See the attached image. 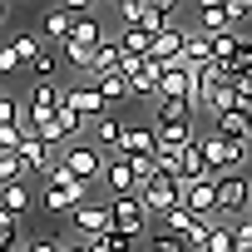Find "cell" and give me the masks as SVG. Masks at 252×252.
Wrapping results in <instances>:
<instances>
[{"label": "cell", "instance_id": "1", "mask_svg": "<svg viewBox=\"0 0 252 252\" xmlns=\"http://www.w3.org/2000/svg\"><path fill=\"white\" fill-rule=\"evenodd\" d=\"M40 203L50 208V213H74V208H84L89 203V183H79L64 163L45 178V193H40Z\"/></svg>", "mask_w": 252, "mask_h": 252}, {"label": "cell", "instance_id": "2", "mask_svg": "<svg viewBox=\"0 0 252 252\" xmlns=\"http://www.w3.org/2000/svg\"><path fill=\"white\" fill-rule=\"evenodd\" d=\"M198 149H203V158H208L213 173H242L247 158H252L247 144H227V139H213V134H198Z\"/></svg>", "mask_w": 252, "mask_h": 252}, {"label": "cell", "instance_id": "3", "mask_svg": "<svg viewBox=\"0 0 252 252\" xmlns=\"http://www.w3.org/2000/svg\"><path fill=\"white\" fill-rule=\"evenodd\" d=\"M60 163L79 178V183H94V178H104V168H109V158H104V149H94L89 139H79V144H64L60 149Z\"/></svg>", "mask_w": 252, "mask_h": 252}, {"label": "cell", "instance_id": "4", "mask_svg": "<svg viewBox=\"0 0 252 252\" xmlns=\"http://www.w3.org/2000/svg\"><path fill=\"white\" fill-rule=\"evenodd\" d=\"M158 99H178V104H198V79H193V69L183 64V60H173V64H158Z\"/></svg>", "mask_w": 252, "mask_h": 252}, {"label": "cell", "instance_id": "5", "mask_svg": "<svg viewBox=\"0 0 252 252\" xmlns=\"http://www.w3.org/2000/svg\"><path fill=\"white\" fill-rule=\"evenodd\" d=\"M69 218H74V242H84V247H94V242H104V237L114 232L109 203H84V208H74Z\"/></svg>", "mask_w": 252, "mask_h": 252}, {"label": "cell", "instance_id": "6", "mask_svg": "<svg viewBox=\"0 0 252 252\" xmlns=\"http://www.w3.org/2000/svg\"><path fill=\"white\" fill-rule=\"evenodd\" d=\"M139 203L149 208V218H163V213L183 208V183H178V178H168V173H158V178L139 193Z\"/></svg>", "mask_w": 252, "mask_h": 252}, {"label": "cell", "instance_id": "7", "mask_svg": "<svg viewBox=\"0 0 252 252\" xmlns=\"http://www.w3.org/2000/svg\"><path fill=\"white\" fill-rule=\"evenodd\" d=\"M109 218H114V232H124V237H144V227H149V208L139 203V198H109Z\"/></svg>", "mask_w": 252, "mask_h": 252}, {"label": "cell", "instance_id": "8", "mask_svg": "<svg viewBox=\"0 0 252 252\" xmlns=\"http://www.w3.org/2000/svg\"><path fill=\"white\" fill-rule=\"evenodd\" d=\"M20 163H25V178H50V173L60 168V144L25 139V144H20Z\"/></svg>", "mask_w": 252, "mask_h": 252}, {"label": "cell", "instance_id": "9", "mask_svg": "<svg viewBox=\"0 0 252 252\" xmlns=\"http://www.w3.org/2000/svg\"><path fill=\"white\" fill-rule=\"evenodd\" d=\"M252 203V178L247 173H218V218L242 213Z\"/></svg>", "mask_w": 252, "mask_h": 252}, {"label": "cell", "instance_id": "10", "mask_svg": "<svg viewBox=\"0 0 252 252\" xmlns=\"http://www.w3.org/2000/svg\"><path fill=\"white\" fill-rule=\"evenodd\" d=\"M64 109H74L79 119H89V124H99L104 114H109V104L99 99V89L94 84H64Z\"/></svg>", "mask_w": 252, "mask_h": 252}, {"label": "cell", "instance_id": "11", "mask_svg": "<svg viewBox=\"0 0 252 252\" xmlns=\"http://www.w3.org/2000/svg\"><path fill=\"white\" fill-rule=\"evenodd\" d=\"M124 79H129V99H158V64L154 60H124Z\"/></svg>", "mask_w": 252, "mask_h": 252}, {"label": "cell", "instance_id": "12", "mask_svg": "<svg viewBox=\"0 0 252 252\" xmlns=\"http://www.w3.org/2000/svg\"><path fill=\"white\" fill-rule=\"evenodd\" d=\"M213 139H227V144H247L252 139V114L247 109H227L213 119ZM252 149V144H247Z\"/></svg>", "mask_w": 252, "mask_h": 252}, {"label": "cell", "instance_id": "13", "mask_svg": "<svg viewBox=\"0 0 252 252\" xmlns=\"http://www.w3.org/2000/svg\"><path fill=\"white\" fill-rule=\"evenodd\" d=\"M183 208H188L193 218H218V178L188 183V188H183Z\"/></svg>", "mask_w": 252, "mask_h": 252}, {"label": "cell", "instance_id": "14", "mask_svg": "<svg viewBox=\"0 0 252 252\" xmlns=\"http://www.w3.org/2000/svg\"><path fill=\"white\" fill-rule=\"evenodd\" d=\"M154 149H158L154 124H129V134H124V144H119L114 158H139V154H154Z\"/></svg>", "mask_w": 252, "mask_h": 252}, {"label": "cell", "instance_id": "15", "mask_svg": "<svg viewBox=\"0 0 252 252\" xmlns=\"http://www.w3.org/2000/svg\"><path fill=\"white\" fill-rule=\"evenodd\" d=\"M124 134H129V124H124V119H114V114H104L99 124H89V144H94V149H114V154H119Z\"/></svg>", "mask_w": 252, "mask_h": 252}, {"label": "cell", "instance_id": "16", "mask_svg": "<svg viewBox=\"0 0 252 252\" xmlns=\"http://www.w3.org/2000/svg\"><path fill=\"white\" fill-rule=\"evenodd\" d=\"M183 35H188L183 25H168V30H158V35H154V50H149V60H154V64H173V60L183 55Z\"/></svg>", "mask_w": 252, "mask_h": 252}, {"label": "cell", "instance_id": "17", "mask_svg": "<svg viewBox=\"0 0 252 252\" xmlns=\"http://www.w3.org/2000/svg\"><path fill=\"white\" fill-rule=\"evenodd\" d=\"M25 109H40V114H60L64 109V84L55 79V84H35L30 94H25Z\"/></svg>", "mask_w": 252, "mask_h": 252}, {"label": "cell", "instance_id": "18", "mask_svg": "<svg viewBox=\"0 0 252 252\" xmlns=\"http://www.w3.org/2000/svg\"><path fill=\"white\" fill-rule=\"evenodd\" d=\"M104 183H109L114 198H139V183H134V173H129V163H124V158H109Z\"/></svg>", "mask_w": 252, "mask_h": 252}, {"label": "cell", "instance_id": "19", "mask_svg": "<svg viewBox=\"0 0 252 252\" xmlns=\"http://www.w3.org/2000/svg\"><path fill=\"white\" fill-rule=\"evenodd\" d=\"M183 119H193V109L188 104H178V99H154V134H163V129H173V124H183Z\"/></svg>", "mask_w": 252, "mask_h": 252}, {"label": "cell", "instance_id": "20", "mask_svg": "<svg viewBox=\"0 0 252 252\" xmlns=\"http://www.w3.org/2000/svg\"><path fill=\"white\" fill-rule=\"evenodd\" d=\"M193 20H198L193 30H203L208 40H213V35H222V30H232V25H227V10L218 5V0H203V5L193 10Z\"/></svg>", "mask_w": 252, "mask_h": 252}, {"label": "cell", "instance_id": "21", "mask_svg": "<svg viewBox=\"0 0 252 252\" xmlns=\"http://www.w3.org/2000/svg\"><path fill=\"white\" fill-rule=\"evenodd\" d=\"M188 69H203V64H213V45H208V35L203 30H188L183 35V55H178Z\"/></svg>", "mask_w": 252, "mask_h": 252}, {"label": "cell", "instance_id": "22", "mask_svg": "<svg viewBox=\"0 0 252 252\" xmlns=\"http://www.w3.org/2000/svg\"><path fill=\"white\" fill-rule=\"evenodd\" d=\"M40 30L55 40V45H69V30H74V15L64 10V5H55V10H45L40 15Z\"/></svg>", "mask_w": 252, "mask_h": 252}, {"label": "cell", "instance_id": "23", "mask_svg": "<svg viewBox=\"0 0 252 252\" xmlns=\"http://www.w3.org/2000/svg\"><path fill=\"white\" fill-rule=\"evenodd\" d=\"M104 74H124V50H119V40H104L99 50H94V79H104ZM89 79V84H94Z\"/></svg>", "mask_w": 252, "mask_h": 252}, {"label": "cell", "instance_id": "24", "mask_svg": "<svg viewBox=\"0 0 252 252\" xmlns=\"http://www.w3.org/2000/svg\"><path fill=\"white\" fill-rule=\"evenodd\" d=\"M119 50H124V60H149L154 35H144L139 25H124V30H119Z\"/></svg>", "mask_w": 252, "mask_h": 252}, {"label": "cell", "instance_id": "25", "mask_svg": "<svg viewBox=\"0 0 252 252\" xmlns=\"http://www.w3.org/2000/svg\"><path fill=\"white\" fill-rule=\"evenodd\" d=\"M30 203H35L30 183H5V188H0V208H5L10 218H25V213H30Z\"/></svg>", "mask_w": 252, "mask_h": 252}, {"label": "cell", "instance_id": "26", "mask_svg": "<svg viewBox=\"0 0 252 252\" xmlns=\"http://www.w3.org/2000/svg\"><path fill=\"white\" fill-rule=\"evenodd\" d=\"M69 45H84V50H99V45H104V30H99V15H84V20H74V30H69Z\"/></svg>", "mask_w": 252, "mask_h": 252}, {"label": "cell", "instance_id": "27", "mask_svg": "<svg viewBox=\"0 0 252 252\" xmlns=\"http://www.w3.org/2000/svg\"><path fill=\"white\" fill-rule=\"evenodd\" d=\"M208 45H213V64H232V60H237V45H242V30H222V35H213Z\"/></svg>", "mask_w": 252, "mask_h": 252}, {"label": "cell", "instance_id": "28", "mask_svg": "<svg viewBox=\"0 0 252 252\" xmlns=\"http://www.w3.org/2000/svg\"><path fill=\"white\" fill-rule=\"evenodd\" d=\"M94 89H99V99H104L109 109L129 99V79H124V74H104V79H94Z\"/></svg>", "mask_w": 252, "mask_h": 252}, {"label": "cell", "instance_id": "29", "mask_svg": "<svg viewBox=\"0 0 252 252\" xmlns=\"http://www.w3.org/2000/svg\"><path fill=\"white\" fill-rule=\"evenodd\" d=\"M158 222H163V232H173V237H178V242H183V237H188V232H193V227H198V222H203V218H193V213H188V208H173V213H163V218H158Z\"/></svg>", "mask_w": 252, "mask_h": 252}, {"label": "cell", "instance_id": "30", "mask_svg": "<svg viewBox=\"0 0 252 252\" xmlns=\"http://www.w3.org/2000/svg\"><path fill=\"white\" fill-rule=\"evenodd\" d=\"M30 139V129H25V119L20 124H5V129H0V154H20V144Z\"/></svg>", "mask_w": 252, "mask_h": 252}, {"label": "cell", "instance_id": "31", "mask_svg": "<svg viewBox=\"0 0 252 252\" xmlns=\"http://www.w3.org/2000/svg\"><path fill=\"white\" fill-rule=\"evenodd\" d=\"M5 45L15 50V60H20L25 69H30V64H35V55H40V40H35V35H15V40H5Z\"/></svg>", "mask_w": 252, "mask_h": 252}, {"label": "cell", "instance_id": "32", "mask_svg": "<svg viewBox=\"0 0 252 252\" xmlns=\"http://www.w3.org/2000/svg\"><path fill=\"white\" fill-rule=\"evenodd\" d=\"M55 69H60V64H55V50H40V55H35V64H30L35 84H55Z\"/></svg>", "mask_w": 252, "mask_h": 252}, {"label": "cell", "instance_id": "33", "mask_svg": "<svg viewBox=\"0 0 252 252\" xmlns=\"http://www.w3.org/2000/svg\"><path fill=\"white\" fill-rule=\"evenodd\" d=\"M203 252H232V222H213L208 227V247Z\"/></svg>", "mask_w": 252, "mask_h": 252}, {"label": "cell", "instance_id": "34", "mask_svg": "<svg viewBox=\"0 0 252 252\" xmlns=\"http://www.w3.org/2000/svg\"><path fill=\"white\" fill-rule=\"evenodd\" d=\"M5 183H25V163H20V154H0V188Z\"/></svg>", "mask_w": 252, "mask_h": 252}, {"label": "cell", "instance_id": "35", "mask_svg": "<svg viewBox=\"0 0 252 252\" xmlns=\"http://www.w3.org/2000/svg\"><path fill=\"white\" fill-rule=\"evenodd\" d=\"M20 119H25V99L0 94V129H5V124H20Z\"/></svg>", "mask_w": 252, "mask_h": 252}, {"label": "cell", "instance_id": "36", "mask_svg": "<svg viewBox=\"0 0 252 252\" xmlns=\"http://www.w3.org/2000/svg\"><path fill=\"white\" fill-rule=\"evenodd\" d=\"M0 247H5V252L20 247V218H10L5 208H0Z\"/></svg>", "mask_w": 252, "mask_h": 252}, {"label": "cell", "instance_id": "37", "mask_svg": "<svg viewBox=\"0 0 252 252\" xmlns=\"http://www.w3.org/2000/svg\"><path fill=\"white\" fill-rule=\"evenodd\" d=\"M149 252H188V247H183L173 232H163V227H158V232L149 237Z\"/></svg>", "mask_w": 252, "mask_h": 252}, {"label": "cell", "instance_id": "38", "mask_svg": "<svg viewBox=\"0 0 252 252\" xmlns=\"http://www.w3.org/2000/svg\"><path fill=\"white\" fill-rule=\"evenodd\" d=\"M222 10H227V25L237 30V25H242V20L252 15V0H222Z\"/></svg>", "mask_w": 252, "mask_h": 252}, {"label": "cell", "instance_id": "39", "mask_svg": "<svg viewBox=\"0 0 252 252\" xmlns=\"http://www.w3.org/2000/svg\"><path fill=\"white\" fill-rule=\"evenodd\" d=\"M232 252H252V222H232Z\"/></svg>", "mask_w": 252, "mask_h": 252}, {"label": "cell", "instance_id": "40", "mask_svg": "<svg viewBox=\"0 0 252 252\" xmlns=\"http://www.w3.org/2000/svg\"><path fill=\"white\" fill-rule=\"evenodd\" d=\"M232 74H252V40L237 45V60H232Z\"/></svg>", "mask_w": 252, "mask_h": 252}, {"label": "cell", "instance_id": "41", "mask_svg": "<svg viewBox=\"0 0 252 252\" xmlns=\"http://www.w3.org/2000/svg\"><path fill=\"white\" fill-rule=\"evenodd\" d=\"M232 84H237V109H247V114H252V74H237Z\"/></svg>", "mask_w": 252, "mask_h": 252}, {"label": "cell", "instance_id": "42", "mask_svg": "<svg viewBox=\"0 0 252 252\" xmlns=\"http://www.w3.org/2000/svg\"><path fill=\"white\" fill-rule=\"evenodd\" d=\"M15 69H25V64L15 60V50H10L5 40H0V74H15Z\"/></svg>", "mask_w": 252, "mask_h": 252}, {"label": "cell", "instance_id": "43", "mask_svg": "<svg viewBox=\"0 0 252 252\" xmlns=\"http://www.w3.org/2000/svg\"><path fill=\"white\" fill-rule=\"evenodd\" d=\"M104 247H109V252H134V237H124V232H109V237H104Z\"/></svg>", "mask_w": 252, "mask_h": 252}, {"label": "cell", "instance_id": "44", "mask_svg": "<svg viewBox=\"0 0 252 252\" xmlns=\"http://www.w3.org/2000/svg\"><path fill=\"white\" fill-rule=\"evenodd\" d=\"M139 5H144V0H119V15H124V25H134V20H139Z\"/></svg>", "mask_w": 252, "mask_h": 252}, {"label": "cell", "instance_id": "45", "mask_svg": "<svg viewBox=\"0 0 252 252\" xmlns=\"http://www.w3.org/2000/svg\"><path fill=\"white\" fill-rule=\"evenodd\" d=\"M25 252H64V242H55V237H40V242H25Z\"/></svg>", "mask_w": 252, "mask_h": 252}, {"label": "cell", "instance_id": "46", "mask_svg": "<svg viewBox=\"0 0 252 252\" xmlns=\"http://www.w3.org/2000/svg\"><path fill=\"white\" fill-rule=\"evenodd\" d=\"M64 252H89V247L84 242H64Z\"/></svg>", "mask_w": 252, "mask_h": 252}, {"label": "cell", "instance_id": "47", "mask_svg": "<svg viewBox=\"0 0 252 252\" xmlns=\"http://www.w3.org/2000/svg\"><path fill=\"white\" fill-rule=\"evenodd\" d=\"M10 20V5H5V0H0V25H5Z\"/></svg>", "mask_w": 252, "mask_h": 252}, {"label": "cell", "instance_id": "48", "mask_svg": "<svg viewBox=\"0 0 252 252\" xmlns=\"http://www.w3.org/2000/svg\"><path fill=\"white\" fill-rule=\"evenodd\" d=\"M0 252H5V247H0Z\"/></svg>", "mask_w": 252, "mask_h": 252}, {"label": "cell", "instance_id": "49", "mask_svg": "<svg viewBox=\"0 0 252 252\" xmlns=\"http://www.w3.org/2000/svg\"><path fill=\"white\" fill-rule=\"evenodd\" d=\"M247 144H252V139H247Z\"/></svg>", "mask_w": 252, "mask_h": 252}, {"label": "cell", "instance_id": "50", "mask_svg": "<svg viewBox=\"0 0 252 252\" xmlns=\"http://www.w3.org/2000/svg\"><path fill=\"white\" fill-rule=\"evenodd\" d=\"M247 222H252V218H247Z\"/></svg>", "mask_w": 252, "mask_h": 252}]
</instances>
